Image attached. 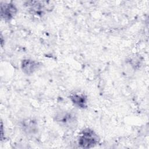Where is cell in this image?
Segmentation results:
<instances>
[{
    "instance_id": "obj_1",
    "label": "cell",
    "mask_w": 149,
    "mask_h": 149,
    "mask_svg": "<svg viewBox=\"0 0 149 149\" xmlns=\"http://www.w3.org/2000/svg\"><path fill=\"white\" fill-rule=\"evenodd\" d=\"M100 141L98 135L91 129L86 128L79 136L78 144L83 148H91L97 146Z\"/></svg>"
},
{
    "instance_id": "obj_2",
    "label": "cell",
    "mask_w": 149,
    "mask_h": 149,
    "mask_svg": "<svg viewBox=\"0 0 149 149\" xmlns=\"http://www.w3.org/2000/svg\"><path fill=\"white\" fill-rule=\"evenodd\" d=\"M55 122L62 127L69 130L76 129L77 125L76 116L69 111L58 112L54 116Z\"/></svg>"
},
{
    "instance_id": "obj_3",
    "label": "cell",
    "mask_w": 149,
    "mask_h": 149,
    "mask_svg": "<svg viewBox=\"0 0 149 149\" xmlns=\"http://www.w3.org/2000/svg\"><path fill=\"white\" fill-rule=\"evenodd\" d=\"M17 12V9L15 4L11 2H1L0 7L1 17L6 21L13 19Z\"/></svg>"
},
{
    "instance_id": "obj_4",
    "label": "cell",
    "mask_w": 149,
    "mask_h": 149,
    "mask_svg": "<svg viewBox=\"0 0 149 149\" xmlns=\"http://www.w3.org/2000/svg\"><path fill=\"white\" fill-rule=\"evenodd\" d=\"M41 66L40 62L31 59H24L21 62V69L27 75H31L36 72Z\"/></svg>"
},
{
    "instance_id": "obj_5",
    "label": "cell",
    "mask_w": 149,
    "mask_h": 149,
    "mask_svg": "<svg viewBox=\"0 0 149 149\" xmlns=\"http://www.w3.org/2000/svg\"><path fill=\"white\" fill-rule=\"evenodd\" d=\"M26 5L31 13L38 16H42L45 15L47 8L44 2L31 1L27 2Z\"/></svg>"
},
{
    "instance_id": "obj_6",
    "label": "cell",
    "mask_w": 149,
    "mask_h": 149,
    "mask_svg": "<svg viewBox=\"0 0 149 149\" xmlns=\"http://www.w3.org/2000/svg\"><path fill=\"white\" fill-rule=\"evenodd\" d=\"M72 103L80 109H86L88 107L87 97L83 93H74L69 96Z\"/></svg>"
},
{
    "instance_id": "obj_7",
    "label": "cell",
    "mask_w": 149,
    "mask_h": 149,
    "mask_svg": "<svg viewBox=\"0 0 149 149\" xmlns=\"http://www.w3.org/2000/svg\"><path fill=\"white\" fill-rule=\"evenodd\" d=\"M24 131L27 133H34L35 130H37V125L33 120H26L22 125Z\"/></svg>"
}]
</instances>
